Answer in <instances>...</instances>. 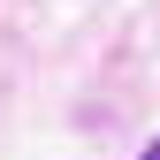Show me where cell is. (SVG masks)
I'll return each instance as SVG.
<instances>
[{"instance_id":"obj_1","label":"cell","mask_w":160,"mask_h":160,"mask_svg":"<svg viewBox=\"0 0 160 160\" xmlns=\"http://www.w3.org/2000/svg\"><path fill=\"white\" fill-rule=\"evenodd\" d=\"M137 160H160V137H152V145H145V152H137Z\"/></svg>"}]
</instances>
